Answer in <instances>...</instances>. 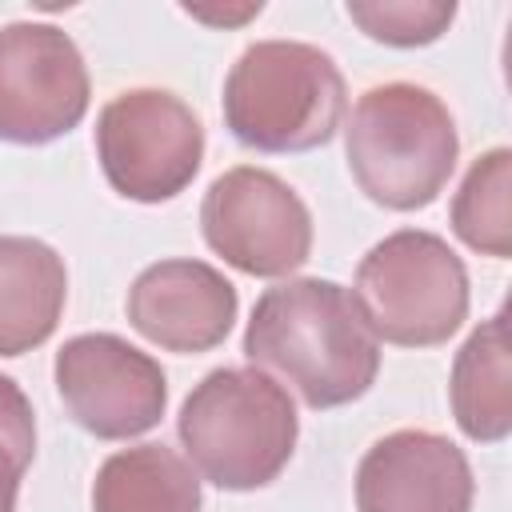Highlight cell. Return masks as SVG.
Segmentation results:
<instances>
[{"label": "cell", "mask_w": 512, "mask_h": 512, "mask_svg": "<svg viewBox=\"0 0 512 512\" xmlns=\"http://www.w3.org/2000/svg\"><path fill=\"white\" fill-rule=\"evenodd\" d=\"M252 368L280 376L308 408H340L360 400L380 372V340L356 296L320 276L268 288L244 328Z\"/></svg>", "instance_id": "6da1fadb"}, {"label": "cell", "mask_w": 512, "mask_h": 512, "mask_svg": "<svg viewBox=\"0 0 512 512\" xmlns=\"http://www.w3.org/2000/svg\"><path fill=\"white\" fill-rule=\"evenodd\" d=\"M352 180L372 204L392 212L428 208L460 156L448 104L420 84L388 80L368 88L344 128Z\"/></svg>", "instance_id": "7a4b0ae2"}, {"label": "cell", "mask_w": 512, "mask_h": 512, "mask_svg": "<svg viewBox=\"0 0 512 512\" xmlns=\"http://www.w3.org/2000/svg\"><path fill=\"white\" fill-rule=\"evenodd\" d=\"M176 432L204 480L224 492H252L284 472L300 420L292 396L268 372L216 368L188 392Z\"/></svg>", "instance_id": "3957f363"}, {"label": "cell", "mask_w": 512, "mask_h": 512, "mask_svg": "<svg viewBox=\"0 0 512 512\" xmlns=\"http://www.w3.org/2000/svg\"><path fill=\"white\" fill-rule=\"evenodd\" d=\"M348 88L336 60L304 40H256L224 80V124L256 152L320 148L344 120Z\"/></svg>", "instance_id": "277c9868"}, {"label": "cell", "mask_w": 512, "mask_h": 512, "mask_svg": "<svg viewBox=\"0 0 512 512\" xmlns=\"http://www.w3.org/2000/svg\"><path fill=\"white\" fill-rule=\"evenodd\" d=\"M352 296L376 340L436 348L468 320V268L444 236L400 228L368 248Z\"/></svg>", "instance_id": "5b68a950"}, {"label": "cell", "mask_w": 512, "mask_h": 512, "mask_svg": "<svg viewBox=\"0 0 512 512\" xmlns=\"http://www.w3.org/2000/svg\"><path fill=\"white\" fill-rule=\"evenodd\" d=\"M96 160L124 200L160 204L196 180L204 160V124L176 92L128 88L100 108Z\"/></svg>", "instance_id": "8992f818"}, {"label": "cell", "mask_w": 512, "mask_h": 512, "mask_svg": "<svg viewBox=\"0 0 512 512\" xmlns=\"http://www.w3.org/2000/svg\"><path fill=\"white\" fill-rule=\"evenodd\" d=\"M200 228L208 248L244 276L276 280L312 256L308 204L268 168L220 172L200 200Z\"/></svg>", "instance_id": "52a82bcc"}, {"label": "cell", "mask_w": 512, "mask_h": 512, "mask_svg": "<svg viewBox=\"0 0 512 512\" xmlns=\"http://www.w3.org/2000/svg\"><path fill=\"white\" fill-rule=\"evenodd\" d=\"M88 68L56 24L16 20L0 28V140L52 144L88 112Z\"/></svg>", "instance_id": "ba28073f"}, {"label": "cell", "mask_w": 512, "mask_h": 512, "mask_svg": "<svg viewBox=\"0 0 512 512\" xmlns=\"http://www.w3.org/2000/svg\"><path fill=\"white\" fill-rule=\"evenodd\" d=\"M56 392L68 416L96 440H132L168 408L164 368L112 332H84L56 352Z\"/></svg>", "instance_id": "9c48e42d"}, {"label": "cell", "mask_w": 512, "mask_h": 512, "mask_svg": "<svg viewBox=\"0 0 512 512\" xmlns=\"http://www.w3.org/2000/svg\"><path fill=\"white\" fill-rule=\"evenodd\" d=\"M472 492L468 456L428 428L380 436L356 468L360 512H472Z\"/></svg>", "instance_id": "30bf717a"}, {"label": "cell", "mask_w": 512, "mask_h": 512, "mask_svg": "<svg viewBox=\"0 0 512 512\" xmlns=\"http://www.w3.org/2000/svg\"><path fill=\"white\" fill-rule=\"evenodd\" d=\"M232 280L204 260L148 264L128 288V324L156 348L196 356L224 344L236 324Z\"/></svg>", "instance_id": "8fae6325"}, {"label": "cell", "mask_w": 512, "mask_h": 512, "mask_svg": "<svg viewBox=\"0 0 512 512\" xmlns=\"http://www.w3.org/2000/svg\"><path fill=\"white\" fill-rule=\"evenodd\" d=\"M68 272L56 248L32 236H0V356L40 348L64 312Z\"/></svg>", "instance_id": "7c38bea8"}, {"label": "cell", "mask_w": 512, "mask_h": 512, "mask_svg": "<svg viewBox=\"0 0 512 512\" xmlns=\"http://www.w3.org/2000/svg\"><path fill=\"white\" fill-rule=\"evenodd\" d=\"M452 416L476 444H496L512 432V356L508 316L496 312L460 344L452 360Z\"/></svg>", "instance_id": "4fadbf2b"}, {"label": "cell", "mask_w": 512, "mask_h": 512, "mask_svg": "<svg viewBox=\"0 0 512 512\" xmlns=\"http://www.w3.org/2000/svg\"><path fill=\"white\" fill-rule=\"evenodd\" d=\"M92 512H200L196 468L164 444L120 448L92 480Z\"/></svg>", "instance_id": "5bb4252c"}, {"label": "cell", "mask_w": 512, "mask_h": 512, "mask_svg": "<svg viewBox=\"0 0 512 512\" xmlns=\"http://www.w3.org/2000/svg\"><path fill=\"white\" fill-rule=\"evenodd\" d=\"M452 232L472 252L496 256V260L512 252V152L508 148H492L468 168L452 200Z\"/></svg>", "instance_id": "9a60e30c"}, {"label": "cell", "mask_w": 512, "mask_h": 512, "mask_svg": "<svg viewBox=\"0 0 512 512\" xmlns=\"http://www.w3.org/2000/svg\"><path fill=\"white\" fill-rule=\"evenodd\" d=\"M352 24L364 28V36L392 44V48H420L448 32L456 4L444 0H352L348 4Z\"/></svg>", "instance_id": "2e32d148"}, {"label": "cell", "mask_w": 512, "mask_h": 512, "mask_svg": "<svg viewBox=\"0 0 512 512\" xmlns=\"http://www.w3.org/2000/svg\"><path fill=\"white\" fill-rule=\"evenodd\" d=\"M36 456V420L24 388L0 376V512H16L20 480Z\"/></svg>", "instance_id": "e0dca14e"}, {"label": "cell", "mask_w": 512, "mask_h": 512, "mask_svg": "<svg viewBox=\"0 0 512 512\" xmlns=\"http://www.w3.org/2000/svg\"><path fill=\"white\" fill-rule=\"evenodd\" d=\"M184 12L196 16V20H208V24H240V20L256 16L260 4H244V8H236V12H204V8H184Z\"/></svg>", "instance_id": "ac0fdd59"}]
</instances>
